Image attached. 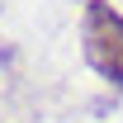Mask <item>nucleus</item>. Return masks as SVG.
I'll list each match as a JSON object with an SVG mask.
<instances>
[{"label": "nucleus", "instance_id": "f257e3e1", "mask_svg": "<svg viewBox=\"0 0 123 123\" xmlns=\"http://www.w3.org/2000/svg\"><path fill=\"white\" fill-rule=\"evenodd\" d=\"M80 43H85V62L114 85H123V14L109 0H90L85 19H80Z\"/></svg>", "mask_w": 123, "mask_h": 123}]
</instances>
